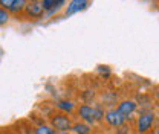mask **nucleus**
I'll use <instances>...</instances> for the list:
<instances>
[{
	"mask_svg": "<svg viewBox=\"0 0 159 134\" xmlns=\"http://www.w3.org/2000/svg\"><path fill=\"white\" fill-rule=\"evenodd\" d=\"M116 111H118L121 116H124L127 120H135V117L133 116L138 113L139 107L138 104H136V101L135 99H132V97H124V99H121L118 101V104H116Z\"/></svg>",
	"mask_w": 159,
	"mask_h": 134,
	"instance_id": "obj_5",
	"label": "nucleus"
},
{
	"mask_svg": "<svg viewBox=\"0 0 159 134\" xmlns=\"http://www.w3.org/2000/svg\"><path fill=\"white\" fill-rule=\"evenodd\" d=\"M0 134H8L6 131H3V130H0Z\"/></svg>",
	"mask_w": 159,
	"mask_h": 134,
	"instance_id": "obj_21",
	"label": "nucleus"
},
{
	"mask_svg": "<svg viewBox=\"0 0 159 134\" xmlns=\"http://www.w3.org/2000/svg\"><path fill=\"white\" fill-rule=\"evenodd\" d=\"M21 19H26L28 21H39V20L44 19V11H43V6H41V0L26 2Z\"/></svg>",
	"mask_w": 159,
	"mask_h": 134,
	"instance_id": "obj_3",
	"label": "nucleus"
},
{
	"mask_svg": "<svg viewBox=\"0 0 159 134\" xmlns=\"http://www.w3.org/2000/svg\"><path fill=\"white\" fill-rule=\"evenodd\" d=\"M89 6H90V2H89V0H70V2H67V5H66V8H64L63 15H64V17L75 15V14H78V12L86 11Z\"/></svg>",
	"mask_w": 159,
	"mask_h": 134,
	"instance_id": "obj_10",
	"label": "nucleus"
},
{
	"mask_svg": "<svg viewBox=\"0 0 159 134\" xmlns=\"http://www.w3.org/2000/svg\"><path fill=\"white\" fill-rule=\"evenodd\" d=\"M66 5H67L66 0H41V6H43V11H44V19L57 15L61 9L66 8Z\"/></svg>",
	"mask_w": 159,
	"mask_h": 134,
	"instance_id": "obj_8",
	"label": "nucleus"
},
{
	"mask_svg": "<svg viewBox=\"0 0 159 134\" xmlns=\"http://www.w3.org/2000/svg\"><path fill=\"white\" fill-rule=\"evenodd\" d=\"M152 134H159V120H158V123H156V127H155V130H153Z\"/></svg>",
	"mask_w": 159,
	"mask_h": 134,
	"instance_id": "obj_18",
	"label": "nucleus"
},
{
	"mask_svg": "<svg viewBox=\"0 0 159 134\" xmlns=\"http://www.w3.org/2000/svg\"><path fill=\"white\" fill-rule=\"evenodd\" d=\"M11 15H9V12L8 11H5L2 6H0V28H3V26H6L9 21H11Z\"/></svg>",
	"mask_w": 159,
	"mask_h": 134,
	"instance_id": "obj_15",
	"label": "nucleus"
},
{
	"mask_svg": "<svg viewBox=\"0 0 159 134\" xmlns=\"http://www.w3.org/2000/svg\"><path fill=\"white\" fill-rule=\"evenodd\" d=\"M32 125V123H31ZM32 134H55L54 128L48 123V120L37 123V125H32Z\"/></svg>",
	"mask_w": 159,
	"mask_h": 134,
	"instance_id": "obj_12",
	"label": "nucleus"
},
{
	"mask_svg": "<svg viewBox=\"0 0 159 134\" xmlns=\"http://www.w3.org/2000/svg\"><path fill=\"white\" fill-rule=\"evenodd\" d=\"M46 120L54 128V131L58 133V131H70L75 119H74V116L64 115V113H60V111H52L48 116Z\"/></svg>",
	"mask_w": 159,
	"mask_h": 134,
	"instance_id": "obj_2",
	"label": "nucleus"
},
{
	"mask_svg": "<svg viewBox=\"0 0 159 134\" xmlns=\"http://www.w3.org/2000/svg\"><path fill=\"white\" fill-rule=\"evenodd\" d=\"M55 134H74L72 131H58V133H55Z\"/></svg>",
	"mask_w": 159,
	"mask_h": 134,
	"instance_id": "obj_20",
	"label": "nucleus"
},
{
	"mask_svg": "<svg viewBox=\"0 0 159 134\" xmlns=\"http://www.w3.org/2000/svg\"><path fill=\"white\" fill-rule=\"evenodd\" d=\"M155 108H156V111H155V113H156V116H158V119H159V102L156 104V107H155Z\"/></svg>",
	"mask_w": 159,
	"mask_h": 134,
	"instance_id": "obj_19",
	"label": "nucleus"
},
{
	"mask_svg": "<svg viewBox=\"0 0 159 134\" xmlns=\"http://www.w3.org/2000/svg\"><path fill=\"white\" fill-rule=\"evenodd\" d=\"M93 110H95V122H97V125H98V127L104 125V115H106V108H104L99 102H95V104H93Z\"/></svg>",
	"mask_w": 159,
	"mask_h": 134,
	"instance_id": "obj_14",
	"label": "nucleus"
},
{
	"mask_svg": "<svg viewBox=\"0 0 159 134\" xmlns=\"http://www.w3.org/2000/svg\"><path fill=\"white\" fill-rule=\"evenodd\" d=\"M75 120H81V122H84V123H87V125H90V127H97L99 128L98 125H97V122H95V110H93V104L90 105V104H78V107H77V111H75Z\"/></svg>",
	"mask_w": 159,
	"mask_h": 134,
	"instance_id": "obj_4",
	"label": "nucleus"
},
{
	"mask_svg": "<svg viewBox=\"0 0 159 134\" xmlns=\"http://www.w3.org/2000/svg\"><path fill=\"white\" fill-rule=\"evenodd\" d=\"M127 119L124 116H121L116 111V108H106V115H104V125L109 127L110 130H116L121 127Z\"/></svg>",
	"mask_w": 159,
	"mask_h": 134,
	"instance_id": "obj_9",
	"label": "nucleus"
},
{
	"mask_svg": "<svg viewBox=\"0 0 159 134\" xmlns=\"http://www.w3.org/2000/svg\"><path fill=\"white\" fill-rule=\"evenodd\" d=\"M113 134H136L135 133V125L133 120H125L121 127L113 130Z\"/></svg>",
	"mask_w": 159,
	"mask_h": 134,
	"instance_id": "obj_13",
	"label": "nucleus"
},
{
	"mask_svg": "<svg viewBox=\"0 0 159 134\" xmlns=\"http://www.w3.org/2000/svg\"><path fill=\"white\" fill-rule=\"evenodd\" d=\"M158 116L155 110H138V116H135L133 125H135V133L136 134H152L156 123H158Z\"/></svg>",
	"mask_w": 159,
	"mask_h": 134,
	"instance_id": "obj_1",
	"label": "nucleus"
},
{
	"mask_svg": "<svg viewBox=\"0 0 159 134\" xmlns=\"http://www.w3.org/2000/svg\"><path fill=\"white\" fill-rule=\"evenodd\" d=\"M98 72L101 73V75H102V76L106 75V78H109L110 75H112V72H110V69H109L107 66H99V67H98Z\"/></svg>",
	"mask_w": 159,
	"mask_h": 134,
	"instance_id": "obj_17",
	"label": "nucleus"
},
{
	"mask_svg": "<svg viewBox=\"0 0 159 134\" xmlns=\"http://www.w3.org/2000/svg\"><path fill=\"white\" fill-rule=\"evenodd\" d=\"M12 134H32V125H28V127H23V122H21V127L17 128Z\"/></svg>",
	"mask_w": 159,
	"mask_h": 134,
	"instance_id": "obj_16",
	"label": "nucleus"
},
{
	"mask_svg": "<svg viewBox=\"0 0 159 134\" xmlns=\"http://www.w3.org/2000/svg\"><path fill=\"white\" fill-rule=\"evenodd\" d=\"M0 6L9 12L11 17L21 19L25 6H26V0H0Z\"/></svg>",
	"mask_w": 159,
	"mask_h": 134,
	"instance_id": "obj_6",
	"label": "nucleus"
},
{
	"mask_svg": "<svg viewBox=\"0 0 159 134\" xmlns=\"http://www.w3.org/2000/svg\"><path fill=\"white\" fill-rule=\"evenodd\" d=\"M52 107H54L55 111H60V113H64V115H69V116H74L75 111H77L78 102L74 101V99H70V97H61V99L54 101Z\"/></svg>",
	"mask_w": 159,
	"mask_h": 134,
	"instance_id": "obj_7",
	"label": "nucleus"
},
{
	"mask_svg": "<svg viewBox=\"0 0 159 134\" xmlns=\"http://www.w3.org/2000/svg\"><path fill=\"white\" fill-rule=\"evenodd\" d=\"M101 128H97V127H90L81 120H74V125L70 128V131L74 134H95L97 131H99Z\"/></svg>",
	"mask_w": 159,
	"mask_h": 134,
	"instance_id": "obj_11",
	"label": "nucleus"
}]
</instances>
